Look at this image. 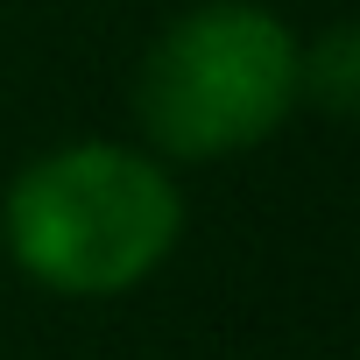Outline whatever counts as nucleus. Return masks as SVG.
I'll list each match as a JSON object with an SVG mask.
<instances>
[{
  "mask_svg": "<svg viewBox=\"0 0 360 360\" xmlns=\"http://www.w3.org/2000/svg\"><path fill=\"white\" fill-rule=\"evenodd\" d=\"M297 85H304V99L325 106L332 120L360 106V36H353V22H332L318 43H304V57H297Z\"/></svg>",
  "mask_w": 360,
  "mask_h": 360,
  "instance_id": "7ed1b4c3",
  "label": "nucleus"
},
{
  "mask_svg": "<svg viewBox=\"0 0 360 360\" xmlns=\"http://www.w3.org/2000/svg\"><path fill=\"white\" fill-rule=\"evenodd\" d=\"M176 233H184V191L148 148L78 141L36 155L8 198H0V240L15 269L57 297H120L148 283Z\"/></svg>",
  "mask_w": 360,
  "mask_h": 360,
  "instance_id": "f257e3e1",
  "label": "nucleus"
},
{
  "mask_svg": "<svg viewBox=\"0 0 360 360\" xmlns=\"http://www.w3.org/2000/svg\"><path fill=\"white\" fill-rule=\"evenodd\" d=\"M297 29L255 0H212L176 15L141 71H134V120L155 155L219 162L262 148L304 99L297 85Z\"/></svg>",
  "mask_w": 360,
  "mask_h": 360,
  "instance_id": "f03ea898",
  "label": "nucleus"
}]
</instances>
